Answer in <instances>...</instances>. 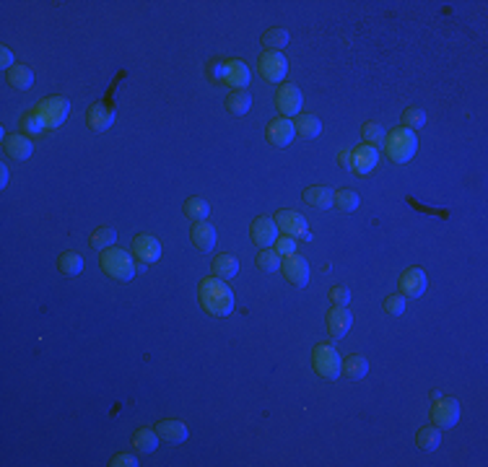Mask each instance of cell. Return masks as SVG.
I'll return each mask as SVG.
<instances>
[{
	"mask_svg": "<svg viewBox=\"0 0 488 467\" xmlns=\"http://www.w3.org/2000/svg\"><path fill=\"white\" fill-rule=\"evenodd\" d=\"M198 301L211 317H229L234 312V291L221 278H205L198 286Z\"/></svg>",
	"mask_w": 488,
	"mask_h": 467,
	"instance_id": "6da1fadb",
	"label": "cell"
},
{
	"mask_svg": "<svg viewBox=\"0 0 488 467\" xmlns=\"http://www.w3.org/2000/svg\"><path fill=\"white\" fill-rule=\"evenodd\" d=\"M384 151H387V159L393 164H408V161L415 156L418 151V138H415L413 130L408 128H397L384 133Z\"/></svg>",
	"mask_w": 488,
	"mask_h": 467,
	"instance_id": "7a4b0ae2",
	"label": "cell"
},
{
	"mask_svg": "<svg viewBox=\"0 0 488 467\" xmlns=\"http://www.w3.org/2000/svg\"><path fill=\"white\" fill-rule=\"evenodd\" d=\"M102 270L104 276H109L117 283H128L135 278V260H133V252H122V249H115L109 247L104 255H102Z\"/></svg>",
	"mask_w": 488,
	"mask_h": 467,
	"instance_id": "3957f363",
	"label": "cell"
},
{
	"mask_svg": "<svg viewBox=\"0 0 488 467\" xmlns=\"http://www.w3.org/2000/svg\"><path fill=\"white\" fill-rule=\"evenodd\" d=\"M312 363H315V372L325 379H338L340 377V366H343V359L340 353L328 343H317L315 350H312Z\"/></svg>",
	"mask_w": 488,
	"mask_h": 467,
	"instance_id": "277c9868",
	"label": "cell"
},
{
	"mask_svg": "<svg viewBox=\"0 0 488 467\" xmlns=\"http://www.w3.org/2000/svg\"><path fill=\"white\" fill-rule=\"evenodd\" d=\"M276 226H278V231H283L286 236H291V239H297V242H309L312 239V231H309V226H307V218L301 216V213H297V211H278L276 213Z\"/></svg>",
	"mask_w": 488,
	"mask_h": 467,
	"instance_id": "5b68a950",
	"label": "cell"
},
{
	"mask_svg": "<svg viewBox=\"0 0 488 467\" xmlns=\"http://www.w3.org/2000/svg\"><path fill=\"white\" fill-rule=\"evenodd\" d=\"M37 112H39V117L44 120V125L53 130V128H60L65 120H68L71 104H68V99H63V96H47V99H42V102L37 104Z\"/></svg>",
	"mask_w": 488,
	"mask_h": 467,
	"instance_id": "8992f818",
	"label": "cell"
},
{
	"mask_svg": "<svg viewBox=\"0 0 488 467\" xmlns=\"http://www.w3.org/2000/svg\"><path fill=\"white\" fill-rule=\"evenodd\" d=\"M460 421V403L455 397H436L431 405V423L436 428H452Z\"/></svg>",
	"mask_w": 488,
	"mask_h": 467,
	"instance_id": "52a82bcc",
	"label": "cell"
},
{
	"mask_svg": "<svg viewBox=\"0 0 488 467\" xmlns=\"http://www.w3.org/2000/svg\"><path fill=\"white\" fill-rule=\"evenodd\" d=\"M260 73L265 78L268 84H281L288 73V60L283 53H263L260 55Z\"/></svg>",
	"mask_w": 488,
	"mask_h": 467,
	"instance_id": "ba28073f",
	"label": "cell"
},
{
	"mask_svg": "<svg viewBox=\"0 0 488 467\" xmlns=\"http://www.w3.org/2000/svg\"><path fill=\"white\" fill-rule=\"evenodd\" d=\"M301 91H299L297 84H283L276 94V109L281 112V117H299V109H301Z\"/></svg>",
	"mask_w": 488,
	"mask_h": 467,
	"instance_id": "9c48e42d",
	"label": "cell"
},
{
	"mask_svg": "<svg viewBox=\"0 0 488 467\" xmlns=\"http://www.w3.org/2000/svg\"><path fill=\"white\" fill-rule=\"evenodd\" d=\"M281 273L286 278L291 286L297 288H304L309 283V263L304 260L301 255H288L283 263H281Z\"/></svg>",
	"mask_w": 488,
	"mask_h": 467,
	"instance_id": "30bf717a",
	"label": "cell"
},
{
	"mask_svg": "<svg viewBox=\"0 0 488 467\" xmlns=\"http://www.w3.org/2000/svg\"><path fill=\"white\" fill-rule=\"evenodd\" d=\"M133 255L140 260V265H153L161 260V242L153 234H140L133 239Z\"/></svg>",
	"mask_w": 488,
	"mask_h": 467,
	"instance_id": "8fae6325",
	"label": "cell"
},
{
	"mask_svg": "<svg viewBox=\"0 0 488 467\" xmlns=\"http://www.w3.org/2000/svg\"><path fill=\"white\" fill-rule=\"evenodd\" d=\"M250 234H252V242H255L260 249H268V247L276 245L278 239V226L273 218H265V216H260V218H255L252 221V226H250Z\"/></svg>",
	"mask_w": 488,
	"mask_h": 467,
	"instance_id": "7c38bea8",
	"label": "cell"
},
{
	"mask_svg": "<svg viewBox=\"0 0 488 467\" xmlns=\"http://www.w3.org/2000/svg\"><path fill=\"white\" fill-rule=\"evenodd\" d=\"M426 286H429V278H426V273L421 267H408L403 276H400V294L405 298L424 296Z\"/></svg>",
	"mask_w": 488,
	"mask_h": 467,
	"instance_id": "4fadbf2b",
	"label": "cell"
},
{
	"mask_svg": "<svg viewBox=\"0 0 488 467\" xmlns=\"http://www.w3.org/2000/svg\"><path fill=\"white\" fill-rule=\"evenodd\" d=\"M265 135L276 149H286L288 143L297 138V130H294V122H291L288 117H278V120H273V122L268 125Z\"/></svg>",
	"mask_w": 488,
	"mask_h": 467,
	"instance_id": "5bb4252c",
	"label": "cell"
},
{
	"mask_svg": "<svg viewBox=\"0 0 488 467\" xmlns=\"http://www.w3.org/2000/svg\"><path fill=\"white\" fill-rule=\"evenodd\" d=\"M328 332L330 338H343V335H348L350 325H353V314L348 312V307H335L328 312Z\"/></svg>",
	"mask_w": 488,
	"mask_h": 467,
	"instance_id": "9a60e30c",
	"label": "cell"
},
{
	"mask_svg": "<svg viewBox=\"0 0 488 467\" xmlns=\"http://www.w3.org/2000/svg\"><path fill=\"white\" fill-rule=\"evenodd\" d=\"M156 434L167 441V444H185L187 441V426L177 421V418H164L156 423Z\"/></svg>",
	"mask_w": 488,
	"mask_h": 467,
	"instance_id": "2e32d148",
	"label": "cell"
},
{
	"mask_svg": "<svg viewBox=\"0 0 488 467\" xmlns=\"http://www.w3.org/2000/svg\"><path fill=\"white\" fill-rule=\"evenodd\" d=\"M190 239H192V245H195V249H200V252H211L213 247H216V229H213L208 221L192 223Z\"/></svg>",
	"mask_w": 488,
	"mask_h": 467,
	"instance_id": "e0dca14e",
	"label": "cell"
},
{
	"mask_svg": "<svg viewBox=\"0 0 488 467\" xmlns=\"http://www.w3.org/2000/svg\"><path fill=\"white\" fill-rule=\"evenodd\" d=\"M86 122H88V128L96 130V133H104V130L112 128L115 112H112L106 104H91L88 106V112H86Z\"/></svg>",
	"mask_w": 488,
	"mask_h": 467,
	"instance_id": "ac0fdd59",
	"label": "cell"
},
{
	"mask_svg": "<svg viewBox=\"0 0 488 467\" xmlns=\"http://www.w3.org/2000/svg\"><path fill=\"white\" fill-rule=\"evenodd\" d=\"M3 151H6V156L13 161H26L29 156H32V140H29V135H8L6 138V143H3Z\"/></svg>",
	"mask_w": 488,
	"mask_h": 467,
	"instance_id": "d6986e66",
	"label": "cell"
},
{
	"mask_svg": "<svg viewBox=\"0 0 488 467\" xmlns=\"http://www.w3.org/2000/svg\"><path fill=\"white\" fill-rule=\"evenodd\" d=\"M377 161H379V151L374 149V146H361V149L353 151V171L361 174V177H366L369 171L377 166Z\"/></svg>",
	"mask_w": 488,
	"mask_h": 467,
	"instance_id": "ffe728a7",
	"label": "cell"
},
{
	"mask_svg": "<svg viewBox=\"0 0 488 467\" xmlns=\"http://www.w3.org/2000/svg\"><path fill=\"white\" fill-rule=\"evenodd\" d=\"M415 446H418L421 452H436V449L442 446V428H436L434 423L421 426V428L415 431Z\"/></svg>",
	"mask_w": 488,
	"mask_h": 467,
	"instance_id": "44dd1931",
	"label": "cell"
},
{
	"mask_svg": "<svg viewBox=\"0 0 488 467\" xmlns=\"http://www.w3.org/2000/svg\"><path fill=\"white\" fill-rule=\"evenodd\" d=\"M211 270L216 278H221V280H229V278H234L236 273H239V260H236V255H232V252H223V255H216L211 263Z\"/></svg>",
	"mask_w": 488,
	"mask_h": 467,
	"instance_id": "7402d4cb",
	"label": "cell"
},
{
	"mask_svg": "<svg viewBox=\"0 0 488 467\" xmlns=\"http://www.w3.org/2000/svg\"><path fill=\"white\" fill-rule=\"evenodd\" d=\"M340 374H346L348 379L359 382L369 374V361L361 356V353H348V359H343V366H340Z\"/></svg>",
	"mask_w": 488,
	"mask_h": 467,
	"instance_id": "603a6c76",
	"label": "cell"
},
{
	"mask_svg": "<svg viewBox=\"0 0 488 467\" xmlns=\"http://www.w3.org/2000/svg\"><path fill=\"white\" fill-rule=\"evenodd\" d=\"M304 202L317 208V211H328L332 205V190L330 187H322V184H312L304 190Z\"/></svg>",
	"mask_w": 488,
	"mask_h": 467,
	"instance_id": "cb8c5ba5",
	"label": "cell"
},
{
	"mask_svg": "<svg viewBox=\"0 0 488 467\" xmlns=\"http://www.w3.org/2000/svg\"><path fill=\"white\" fill-rule=\"evenodd\" d=\"M226 109L236 117H244L250 109H252V96L247 88H234L232 94L226 96Z\"/></svg>",
	"mask_w": 488,
	"mask_h": 467,
	"instance_id": "d4e9b609",
	"label": "cell"
},
{
	"mask_svg": "<svg viewBox=\"0 0 488 467\" xmlns=\"http://www.w3.org/2000/svg\"><path fill=\"white\" fill-rule=\"evenodd\" d=\"M226 84L232 88H247L250 84V68L242 60H229L226 63Z\"/></svg>",
	"mask_w": 488,
	"mask_h": 467,
	"instance_id": "484cf974",
	"label": "cell"
},
{
	"mask_svg": "<svg viewBox=\"0 0 488 467\" xmlns=\"http://www.w3.org/2000/svg\"><path fill=\"white\" fill-rule=\"evenodd\" d=\"M294 130H297V138L312 140L322 133V122L315 115H299L297 122H294Z\"/></svg>",
	"mask_w": 488,
	"mask_h": 467,
	"instance_id": "4316f807",
	"label": "cell"
},
{
	"mask_svg": "<svg viewBox=\"0 0 488 467\" xmlns=\"http://www.w3.org/2000/svg\"><path fill=\"white\" fill-rule=\"evenodd\" d=\"M159 439L161 436L156 434V428H140L133 436V446H135V452H140V455H151V452H156Z\"/></svg>",
	"mask_w": 488,
	"mask_h": 467,
	"instance_id": "83f0119b",
	"label": "cell"
},
{
	"mask_svg": "<svg viewBox=\"0 0 488 467\" xmlns=\"http://www.w3.org/2000/svg\"><path fill=\"white\" fill-rule=\"evenodd\" d=\"M8 84L13 88H19V91H26V88H32L34 84V70L29 65H13L11 70H8Z\"/></svg>",
	"mask_w": 488,
	"mask_h": 467,
	"instance_id": "f1b7e54d",
	"label": "cell"
},
{
	"mask_svg": "<svg viewBox=\"0 0 488 467\" xmlns=\"http://www.w3.org/2000/svg\"><path fill=\"white\" fill-rule=\"evenodd\" d=\"M182 213H185V216H187L192 223L208 221V216H211V205L203 200V198H187V200H185V208H182Z\"/></svg>",
	"mask_w": 488,
	"mask_h": 467,
	"instance_id": "f546056e",
	"label": "cell"
},
{
	"mask_svg": "<svg viewBox=\"0 0 488 467\" xmlns=\"http://www.w3.org/2000/svg\"><path fill=\"white\" fill-rule=\"evenodd\" d=\"M359 202H361L359 192L350 190V187H340V190L332 192V205H338L340 211L353 213L356 208H359Z\"/></svg>",
	"mask_w": 488,
	"mask_h": 467,
	"instance_id": "4dcf8cb0",
	"label": "cell"
},
{
	"mask_svg": "<svg viewBox=\"0 0 488 467\" xmlns=\"http://www.w3.org/2000/svg\"><path fill=\"white\" fill-rule=\"evenodd\" d=\"M19 125H21V130L29 135V138H34V135H39V133H44L47 130V125H44V120L39 117V112H37V106L34 109H29V112H24L21 120H19Z\"/></svg>",
	"mask_w": 488,
	"mask_h": 467,
	"instance_id": "1f68e13d",
	"label": "cell"
},
{
	"mask_svg": "<svg viewBox=\"0 0 488 467\" xmlns=\"http://www.w3.org/2000/svg\"><path fill=\"white\" fill-rule=\"evenodd\" d=\"M288 32L286 29H268L263 34V47H268V53H281L283 47H288Z\"/></svg>",
	"mask_w": 488,
	"mask_h": 467,
	"instance_id": "d6a6232c",
	"label": "cell"
},
{
	"mask_svg": "<svg viewBox=\"0 0 488 467\" xmlns=\"http://www.w3.org/2000/svg\"><path fill=\"white\" fill-rule=\"evenodd\" d=\"M57 267H60L63 276H81V270H84V257L78 255V252H63L60 260H57Z\"/></svg>",
	"mask_w": 488,
	"mask_h": 467,
	"instance_id": "836d02e7",
	"label": "cell"
},
{
	"mask_svg": "<svg viewBox=\"0 0 488 467\" xmlns=\"http://www.w3.org/2000/svg\"><path fill=\"white\" fill-rule=\"evenodd\" d=\"M117 234L115 229H96L91 236H88V247L91 249H99V252H106L109 247H115Z\"/></svg>",
	"mask_w": 488,
	"mask_h": 467,
	"instance_id": "e575fe53",
	"label": "cell"
},
{
	"mask_svg": "<svg viewBox=\"0 0 488 467\" xmlns=\"http://www.w3.org/2000/svg\"><path fill=\"white\" fill-rule=\"evenodd\" d=\"M255 263H257L260 270L276 273V270H281V263H283V260H281V255H278L276 249H270V247H268V249H260V252H257Z\"/></svg>",
	"mask_w": 488,
	"mask_h": 467,
	"instance_id": "d590c367",
	"label": "cell"
},
{
	"mask_svg": "<svg viewBox=\"0 0 488 467\" xmlns=\"http://www.w3.org/2000/svg\"><path fill=\"white\" fill-rule=\"evenodd\" d=\"M426 125V112L418 106H408L403 109V128L408 130H421Z\"/></svg>",
	"mask_w": 488,
	"mask_h": 467,
	"instance_id": "8d00e7d4",
	"label": "cell"
},
{
	"mask_svg": "<svg viewBox=\"0 0 488 467\" xmlns=\"http://www.w3.org/2000/svg\"><path fill=\"white\" fill-rule=\"evenodd\" d=\"M361 135H364V143H366V146H374V149H377V143L384 140V128L379 122H366V125L361 128Z\"/></svg>",
	"mask_w": 488,
	"mask_h": 467,
	"instance_id": "74e56055",
	"label": "cell"
},
{
	"mask_svg": "<svg viewBox=\"0 0 488 467\" xmlns=\"http://www.w3.org/2000/svg\"><path fill=\"white\" fill-rule=\"evenodd\" d=\"M382 309L390 314V317H400V314L405 312V296L403 294H390V296L384 298Z\"/></svg>",
	"mask_w": 488,
	"mask_h": 467,
	"instance_id": "f35d334b",
	"label": "cell"
},
{
	"mask_svg": "<svg viewBox=\"0 0 488 467\" xmlns=\"http://www.w3.org/2000/svg\"><path fill=\"white\" fill-rule=\"evenodd\" d=\"M328 298L332 301V307H348L353 296H350V291L346 286H332L330 288Z\"/></svg>",
	"mask_w": 488,
	"mask_h": 467,
	"instance_id": "ab89813d",
	"label": "cell"
},
{
	"mask_svg": "<svg viewBox=\"0 0 488 467\" xmlns=\"http://www.w3.org/2000/svg\"><path fill=\"white\" fill-rule=\"evenodd\" d=\"M273 247H276V252L281 257H288L297 252V239H291V236H278Z\"/></svg>",
	"mask_w": 488,
	"mask_h": 467,
	"instance_id": "60d3db41",
	"label": "cell"
},
{
	"mask_svg": "<svg viewBox=\"0 0 488 467\" xmlns=\"http://www.w3.org/2000/svg\"><path fill=\"white\" fill-rule=\"evenodd\" d=\"M205 73L211 81H226V63L223 60H211L208 68H205Z\"/></svg>",
	"mask_w": 488,
	"mask_h": 467,
	"instance_id": "b9f144b4",
	"label": "cell"
},
{
	"mask_svg": "<svg viewBox=\"0 0 488 467\" xmlns=\"http://www.w3.org/2000/svg\"><path fill=\"white\" fill-rule=\"evenodd\" d=\"M109 465L112 467H138V459H135L133 455H115Z\"/></svg>",
	"mask_w": 488,
	"mask_h": 467,
	"instance_id": "7bdbcfd3",
	"label": "cell"
},
{
	"mask_svg": "<svg viewBox=\"0 0 488 467\" xmlns=\"http://www.w3.org/2000/svg\"><path fill=\"white\" fill-rule=\"evenodd\" d=\"M0 65H3L6 70H11L13 65H16V60H13V53L8 50V47H3V50H0Z\"/></svg>",
	"mask_w": 488,
	"mask_h": 467,
	"instance_id": "ee69618b",
	"label": "cell"
},
{
	"mask_svg": "<svg viewBox=\"0 0 488 467\" xmlns=\"http://www.w3.org/2000/svg\"><path fill=\"white\" fill-rule=\"evenodd\" d=\"M338 164L340 166H346V169H353V151H340V156H338Z\"/></svg>",
	"mask_w": 488,
	"mask_h": 467,
	"instance_id": "f6af8a7d",
	"label": "cell"
},
{
	"mask_svg": "<svg viewBox=\"0 0 488 467\" xmlns=\"http://www.w3.org/2000/svg\"><path fill=\"white\" fill-rule=\"evenodd\" d=\"M8 177H11V169H8V164H3V166H0V187L8 184Z\"/></svg>",
	"mask_w": 488,
	"mask_h": 467,
	"instance_id": "bcb514c9",
	"label": "cell"
}]
</instances>
